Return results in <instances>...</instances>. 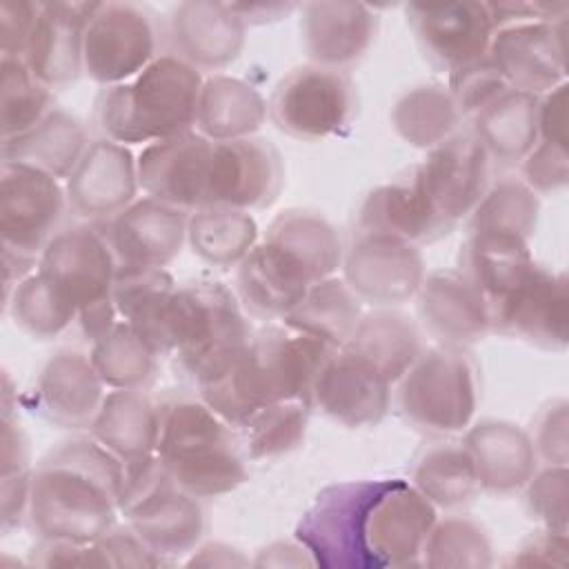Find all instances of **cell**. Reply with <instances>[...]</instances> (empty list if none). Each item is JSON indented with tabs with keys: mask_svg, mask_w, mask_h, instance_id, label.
I'll use <instances>...</instances> for the list:
<instances>
[{
	"mask_svg": "<svg viewBox=\"0 0 569 569\" xmlns=\"http://www.w3.org/2000/svg\"><path fill=\"white\" fill-rule=\"evenodd\" d=\"M107 567H133V569H149L164 565L156 551L133 531L129 522L113 525L107 533L96 540Z\"/></svg>",
	"mask_w": 569,
	"mask_h": 569,
	"instance_id": "cell-54",
	"label": "cell"
},
{
	"mask_svg": "<svg viewBox=\"0 0 569 569\" xmlns=\"http://www.w3.org/2000/svg\"><path fill=\"white\" fill-rule=\"evenodd\" d=\"M89 358L107 389H144L158 365V353L122 320L91 342Z\"/></svg>",
	"mask_w": 569,
	"mask_h": 569,
	"instance_id": "cell-46",
	"label": "cell"
},
{
	"mask_svg": "<svg viewBox=\"0 0 569 569\" xmlns=\"http://www.w3.org/2000/svg\"><path fill=\"white\" fill-rule=\"evenodd\" d=\"M396 385L425 349L418 322L398 307L365 311L353 336L342 347Z\"/></svg>",
	"mask_w": 569,
	"mask_h": 569,
	"instance_id": "cell-35",
	"label": "cell"
},
{
	"mask_svg": "<svg viewBox=\"0 0 569 569\" xmlns=\"http://www.w3.org/2000/svg\"><path fill=\"white\" fill-rule=\"evenodd\" d=\"M253 331L238 296L218 280L180 282L176 358L198 385L229 367Z\"/></svg>",
	"mask_w": 569,
	"mask_h": 569,
	"instance_id": "cell-9",
	"label": "cell"
},
{
	"mask_svg": "<svg viewBox=\"0 0 569 569\" xmlns=\"http://www.w3.org/2000/svg\"><path fill=\"white\" fill-rule=\"evenodd\" d=\"M356 229L358 233L391 236L418 247L453 231L433 216L409 176L371 189L358 209Z\"/></svg>",
	"mask_w": 569,
	"mask_h": 569,
	"instance_id": "cell-33",
	"label": "cell"
},
{
	"mask_svg": "<svg viewBox=\"0 0 569 569\" xmlns=\"http://www.w3.org/2000/svg\"><path fill=\"white\" fill-rule=\"evenodd\" d=\"M258 240L260 229L249 211L204 204L189 213L187 244L209 267H238Z\"/></svg>",
	"mask_w": 569,
	"mask_h": 569,
	"instance_id": "cell-39",
	"label": "cell"
},
{
	"mask_svg": "<svg viewBox=\"0 0 569 569\" xmlns=\"http://www.w3.org/2000/svg\"><path fill=\"white\" fill-rule=\"evenodd\" d=\"M267 236L293 249L318 276L331 278L342 267L345 244L336 227L318 211L284 209L267 227Z\"/></svg>",
	"mask_w": 569,
	"mask_h": 569,
	"instance_id": "cell-44",
	"label": "cell"
},
{
	"mask_svg": "<svg viewBox=\"0 0 569 569\" xmlns=\"http://www.w3.org/2000/svg\"><path fill=\"white\" fill-rule=\"evenodd\" d=\"M422 329L436 345L469 349L491 331V316L480 291L458 269L425 273L416 293Z\"/></svg>",
	"mask_w": 569,
	"mask_h": 569,
	"instance_id": "cell-25",
	"label": "cell"
},
{
	"mask_svg": "<svg viewBox=\"0 0 569 569\" xmlns=\"http://www.w3.org/2000/svg\"><path fill=\"white\" fill-rule=\"evenodd\" d=\"M89 144L91 140L87 127L69 111L56 107L33 129L2 140L0 156L2 160L24 162L51 173L58 180H67Z\"/></svg>",
	"mask_w": 569,
	"mask_h": 569,
	"instance_id": "cell-36",
	"label": "cell"
},
{
	"mask_svg": "<svg viewBox=\"0 0 569 569\" xmlns=\"http://www.w3.org/2000/svg\"><path fill=\"white\" fill-rule=\"evenodd\" d=\"M42 2L2 0L0 2V51L9 58H22L40 16Z\"/></svg>",
	"mask_w": 569,
	"mask_h": 569,
	"instance_id": "cell-55",
	"label": "cell"
},
{
	"mask_svg": "<svg viewBox=\"0 0 569 569\" xmlns=\"http://www.w3.org/2000/svg\"><path fill=\"white\" fill-rule=\"evenodd\" d=\"M93 2H42L22 56L29 71L51 91L73 84L84 73V29Z\"/></svg>",
	"mask_w": 569,
	"mask_h": 569,
	"instance_id": "cell-29",
	"label": "cell"
},
{
	"mask_svg": "<svg viewBox=\"0 0 569 569\" xmlns=\"http://www.w3.org/2000/svg\"><path fill=\"white\" fill-rule=\"evenodd\" d=\"M491 565V538L487 529L469 516L438 518L420 551V567L485 569Z\"/></svg>",
	"mask_w": 569,
	"mask_h": 569,
	"instance_id": "cell-49",
	"label": "cell"
},
{
	"mask_svg": "<svg viewBox=\"0 0 569 569\" xmlns=\"http://www.w3.org/2000/svg\"><path fill=\"white\" fill-rule=\"evenodd\" d=\"M120 513L162 562L189 556L207 531L200 498L169 478L158 453L124 467Z\"/></svg>",
	"mask_w": 569,
	"mask_h": 569,
	"instance_id": "cell-7",
	"label": "cell"
},
{
	"mask_svg": "<svg viewBox=\"0 0 569 569\" xmlns=\"http://www.w3.org/2000/svg\"><path fill=\"white\" fill-rule=\"evenodd\" d=\"M4 307L27 336L51 340L78 322V309L60 291V287L40 269L29 273L4 300Z\"/></svg>",
	"mask_w": 569,
	"mask_h": 569,
	"instance_id": "cell-43",
	"label": "cell"
},
{
	"mask_svg": "<svg viewBox=\"0 0 569 569\" xmlns=\"http://www.w3.org/2000/svg\"><path fill=\"white\" fill-rule=\"evenodd\" d=\"M462 113L445 84H416L398 96L391 107L393 131L416 149H433L451 138Z\"/></svg>",
	"mask_w": 569,
	"mask_h": 569,
	"instance_id": "cell-42",
	"label": "cell"
},
{
	"mask_svg": "<svg viewBox=\"0 0 569 569\" xmlns=\"http://www.w3.org/2000/svg\"><path fill=\"white\" fill-rule=\"evenodd\" d=\"M487 53L509 89L542 96L567 82V18L498 27Z\"/></svg>",
	"mask_w": 569,
	"mask_h": 569,
	"instance_id": "cell-18",
	"label": "cell"
},
{
	"mask_svg": "<svg viewBox=\"0 0 569 569\" xmlns=\"http://www.w3.org/2000/svg\"><path fill=\"white\" fill-rule=\"evenodd\" d=\"M438 520V509L409 482L396 478L376 500L367 525V545L382 567H420V551Z\"/></svg>",
	"mask_w": 569,
	"mask_h": 569,
	"instance_id": "cell-24",
	"label": "cell"
},
{
	"mask_svg": "<svg viewBox=\"0 0 569 569\" xmlns=\"http://www.w3.org/2000/svg\"><path fill=\"white\" fill-rule=\"evenodd\" d=\"M162 27L147 7L93 2L84 29V76L102 89L122 84L162 53Z\"/></svg>",
	"mask_w": 569,
	"mask_h": 569,
	"instance_id": "cell-11",
	"label": "cell"
},
{
	"mask_svg": "<svg viewBox=\"0 0 569 569\" xmlns=\"http://www.w3.org/2000/svg\"><path fill=\"white\" fill-rule=\"evenodd\" d=\"M113 305L118 318L158 356L176 353L180 282L167 269H118Z\"/></svg>",
	"mask_w": 569,
	"mask_h": 569,
	"instance_id": "cell-27",
	"label": "cell"
},
{
	"mask_svg": "<svg viewBox=\"0 0 569 569\" xmlns=\"http://www.w3.org/2000/svg\"><path fill=\"white\" fill-rule=\"evenodd\" d=\"M567 467L547 465L542 469H536V473L522 487L529 516L538 520L545 529L567 531Z\"/></svg>",
	"mask_w": 569,
	"mask_h": 569,
	"instance_id": "cell-51",
	"label": "cell"
},
{
	"mask_svg": "<svg viewBox=\"0 0 569 569\" xmlns=\"http://www.w3.org/2000/svg\"><path fill=\"white\" fill-rule=\"evenodd\" d=\"M267 120V100L249 82L213 73L204 78L196 131L209 138L211 142L251 138L260 131Z\"/></svg>",
	"mask_w": 569,
	"mask_h": 569,
	"instance_id": "cell-37",
	"label": "cell"
},
{
	"mask_svg": "<svg viewBox=\"0 0 569 569\" xmlns=\"http://www.w3.org/2000/svg\"><path fill=\"white\" fill-rule=\"evenodd\" d=\"M396 478L342 480L318 491L293 538L320 569H376L367 545L369 513Z\"/></svg>",
	"mask_w": 569,
	"mask_h": 569,
	"instance_id": "cell-8",
	"label": "cell"
},
{
	"mask_svg": "<svg viewBox=\"0 0 569 569\" xmlns=\"http://www.w3.org/2000/svg\"><path fill=\"white\" fill-rule=\"evenodd\" d=\"M342 280L362 305L400 307L416 298L427 273L418 244L378 236L356 233L345 247Z\"/></svg>",
	"mask_w": 569,
	"mask_h": 569,
	"instance_id": "cell-14",
	"label": "cell"
},
{
	"mask_svg": "<svg viewBox=\"0 0 569 569\" xmlns=\"http://www.w3.org/2000/svg\"><path fill=\"white\" fill-rule=\"evenodd\" d=\"M462 442L473 460L480 491L491 496L522 491L538 469L529 431L509 420H478L465 429Z\"/></svg>",
	"mask_w": 569,
	"mask_h": 569,
	"instance_id": "cell-31",
	"label": "cell"
},
{
	"mask_svg": "<svg viewBox=\"0 0 569 569\" xmlns=\"http://www.w3.org/2000/svg\"><path fill=\"white\" fill-rule=\"evenodd\" d=\"M69 211L58 178L24 162L2 160L0 167V236L2 249L40 260L62 229Z\"/></svg>",
	"mask_w": 569,
	"mask_h": 569,
	"instance_id": "cell-12",
	"label": "cell"
},
{
	"mask_svg": "<svg viewBox=\"0 0 569 569\" xmlns=\"http://www.w3.org/2000/svg\"><path fill=\"white\" fill-rule=\"evenodd\" d=\"M158 409L156 453L182 491L200 500L220 498L247 480V458L236 429L200 396H176Z\"/></svg>",
	"mask_w": 569,
	"mask_h": 569,
	"instance_id": "cell-4",
	"label": "cell"
},
{
	"mask_svg": "<svg viewBox=\"0 0 569 569\" xmlns=\"http://www.w3.org/2000/svg\"><path fill=\"white\" fill-rule=\"evenodd\" d=\"M336 351L313 336L271 325L256 331L229 367L198 382V396L233 429L264 405L296 400L311 407L318 376Z\"/></svg>",
	"mask_w": 569,
	"mask_h": 569,
	"instance_id": "cell-2",
	"label": "cell"
},
{
	"mask_svg": "<svg viewBox=\"0 0 569 569\" xmlns=\"http://www.w3.org/2000/svg\"><path fill=\"white\" fill-rule=\"evenodd\" d=\"M362 302L338 276L325 278L309 287L302 300L280 318L293 331L313 336L333 349H342L353 336L360 318Z\"/></svg>",
	"mask_w": 569,
	"mask_h": 569,
	"instance_id": "cell-40",
	"label": "cell"
},
{
	"mask_svg": "<svg viewBox=\"0 0 569 569\" xmlns=\"http://www.w3.org/2000/svg\"><path fill=\"white\" fill-rule=\"evenodd\" d=\"M396 385L400 416L422 433L451 436L473 422L480 369L469 349L425 347Z\"/></svg>",
	"mask_w": 569,
	"mask_h": 569,
	"instance_id": "cell-5",
	"label": "cell"
},
{
	"mask_svg": "<svg viewBox=\"0 0 569 569\" xmlns=\"http://www.w3.org/2000/svg\"><path fill=\"white\" fill-rule=\"evenodd\" d=\"M31 473L33 469L0 476V502H2V533L27 522L31 500Z\"/></svg>",
	"mask_w": 569,
	"mask_h": 569,
	"instance_id": "cell-60",
	"label": "cell"
},
{
	"mask_svg": "<svg viewBox=\"0 0 569 569\" xmlns=\"http://www.w3.org/2000/svg\"><path fill=\"white\" fill-rule=\"evenodd\" d=\"M358 113V91L347 71L320 64L291 69L267 102V118L289 138L318 142L342 136Z\"/></svg>",
	"mask_w": 569,
	"mask_h": 569,
	"instance_id": "cell-10",
	"label": "cell"
},
{
	"mask_svg": "<svg viewBox=\"0 0 569 569\" xmlns=\"http://www.w3.org/2000/svg\"><path fill=\"white\" fill-rule=\"evenodd\" d=\"M211 149L213 142L196 129L142 147L136 158L140 189L187 213L204 207Z\"/></svg>",
	"mask_w": 569,
	"mask_h": 569,
	"instance_id": "cell-23",
	"label": "cell"
},
{
	"mask_svg": "<svg viewBox=\"0 0 569 569\" xmlns=\"http://www.w3.org/2000/svg\"><path fill=\"white\" fill-rule=\"evenodd\" d=\"M533 264L529 240L507 233L469 231L458 253V271L491 309L505 300Z\"/></svg>",
	"mask_w": 569,
	"mask_h": 569,
	"instance_id": "cell-34",
	"label": "cell"
},
{
	"mask_svg": "<svg viewBox=\"0 0 569 569\" xmlns=\"http://www.w3.org/2000/svg\"><path fill=\"white\" fill-rule=\"evenodd\" d=\"M169 53L193 69L218 71L236 62L247 42V24L231 2H178L162 27Z\"/></svg>",
	"mask_w": 569,
	"mask_h": 569,
	"instance_id": "cell-20",
	"label": "cell"
},
{
	"mask_svg": "<svg viewBox=\"0 0 569 569\" xmlns=\"http://www.w3.org/2000/svg\"><path fill=\"white\" fill-rule=\"evenodd\" d=\"M311 407L307 402H273L249 413L236 436L244 458L273 460L298 449L305 440Z\"/></svg>",
	"mask_w": 569,
	"mask_h": 569,
	"instance_id": "cell-45",
	"label": "cell"
},
{
	"mask_svg": "<svg viewBox=\"0 0 569 569\" xmlns=\"http://www.w3.org/2000/svg\"><path fill=\"white\" fill-rule=\"evenodd\" d=\"M233 11L240 16V20L251 27V24H267V22H278L291 11L300 9L293 2H249V4H231Z\"/></svg>",
	"mask_w": 569,
	"mask_h": 569,
	"instance_id": "cell-64",
	"label": "cell"
},
{
	"mask_svg": "<svg viewBox=\"0 0 569 569\" xmlns=\"http://www.w3.org/2000/svg\"><path fill=\"white\" fill-rule=\"evenodd\" d=\"M138 160L129 147L96 138L64 180L69 211L84 222H107L138 198Z\"/></svg>",
	"mask_w": 569,
	"mask_h": 569,
	"instance_id": "cell-22",
	"label": "cell"
},
{
	"mask_svg": "<svg viewBox=\"0 0 569 569\" xmlns=\"http://www.w3.org/2000/svg\"><path fill=\"white\" fill-rule=\"evenodd\" d=\"M189 213L149 196L100 222L118 269H164L187 244Z\"/></svg>",
	"mask_w": 569,
	"mask_h": 569,
	"instance_id": "cell-21",
	"label": "cell"
},
{
	"mask_svg": "<svg viewBox=\"0 0 569 569\" xmlns=\"http://www.w3.org/2000/svg\"><path fill=\"white\" fill-rule=\"evenodd\" d=\"M124 465L98 440L71 438L31 473L27 525L42 540L91 545L116 525Z\"/></svg>",
	"mask_w": 569,
	"mask_h": 569,
	"instance_id": "cell-1",
	"label": "cell"
},
{
	"mask_svg": "<svg viewBox=\"0 0 569 569\" xmlns=\"http://www.w3.org/2000/svg\"><path fill=\"white\" fill-rule=\"evenodd\" d=\"M538 460L545 465L567 467L569 460V402L565 398L551 400L533 420L529 431Z\"/></svg>",
	"mask_w": 569,
	"mask_h": 569,
	"instance_id": "cell-53",
	"label": "cell"
},
{
	"mask_svg": "<svg viewBox=\"0 0 569 569\" xmlns=\"http://www.w3.org/2000/svg\"><path fill=\"white\" fill-rule=\"evenodd\" d=\"M316 282L313 269L267 233L236 267V296L247 313L262 320L287 316Z\"/></svg>",
	"mask_w": 569,
	"mask_h": 569,
	"instance_id": "cell-19",
	"label": "cell"
},
{
	"mask_svg": "<svg viewBox=\"0 0 569 569\" xmlns=\"http://www.w3.org/2000/svg\"><path fill=\"white\" fill-rule=\"evenodd\" d=\"M569 551L567 531L545 529L533 531L511 556V567H565Z\"/></svg>",
	"mask_w": 569,
	"mask_h": 569,
	"instance_id": "cell-56",
	"label": "cell"
},
{
	"mask_svg": "<svg viewBox=\"0 0 569 569\" xmlns=\"http://www.w3.org/2000/svg\"><path fill=\"white\" fill-rule=\"evenodd\" d=\"M38 269L73 302L89 342L118 322L113 305L118 260L100 222L62 227L42 251Z\"/></svg>",
	"mask_w": 569,
	"mask_h": 569,
	"instance_id": "cell-6",
	"label": "cell"
},
{
	"mask_svg": "<svg viewBox=\"0 0 569 569\" xmlns=\"http://www.w3.org/2000/svg\"><path fill=\"white\" fill-rule=\"evenodd\" d=\"M536 127H538V140L567 147V140H569L567 82H562L556 89L538 96Z\"/></svg>",
	"mask_w": 569,
	"mask_h": 569,
	"instance_id": "cell-59",
	"label": "cell"
},
{
	"mask_svg": "<svg viewBox=\"0 0 569 569\" xmlns=\"http://www.w3.org/2000/svg\"><path fill=\"white\" fill-rule=\"evenodd\" d=\"M300 13L305 51L320 67L347 71L378 33V16L362 2H307Z\"/></svg>",
	"mask_w": 569,
	"mask_h": 569,
	"instance_id": "cell-30",
	"label": "cell"
},
{
	"mask_svg": "<svg viewBox=\"0 0 569 569\" xmlns=\"http://www.w3.org/2000/svg\"><path fill=\"white\" fill-rule=\"evenodd\" d=\"M409 482L438 511L465 507L480 491L473 460L462 440H442L427 447L418 456Z\"/></svg>",
	"mask_w": 569,
	"mask_h": 569,
	"instance_id": "cell-41",
	"label": "cell"
},
{
	"mask_svg": "<svg viewBox=\"0 0 569 569\" xmlns=\"http://www.w3.org/2000/svg\"><path fill=\"white\" fill-rule=\"evenodd\" d=\"M391 382L347 349H338L322 367L311 407L349 429L378 425L391 407Z\"/></svg>",
	"mask_w": 569,
	"mask_h": 569,
	"instance_id": "cell-28",
	"label": "cell"
},
{
	"mask_svg": "<svg viewBox=\"0 0 569 569\" xmlns=\"http://www.w3.org/2000/svg\"><path fill=\"white\" fill-rule=\"evenodd\" d=\"M491 331L560 351L569 342V287L562 271L538 262L513 291L491 309Z\"/></svg>",
	"mask_w": 569,
	"mask_h": 569,
	"instance_id": "cell-16",
	"label": "cell"
},
{
	"mask_svg": "<svg viewBox=\"0 0 569 569\" xmlns=\"http://www.w3.org/2000/svg\"><path fill=\"white\" fill-rule=\"evenodd\" d=\"M284 182L280 151L267 138L213 142L204 204L240 211L264 209L276 202Z\"/></svg>",
	"mask_w": 569,
	"mask_h": 569,
	"instance_id": "cell-15",
	"label": "cell"
},
{
	"mask_svg": "<svg viewBox=\"0 0 569 569\" xmlns=\"http://www.w3.org/2000/svg\"><path fill=\"white\" fill-rule=\"evenodd\" d=\"M160 409L142 389H111L89 427L93 440L124 467L156 453Z\"/></svg>",
	"mask_w": 569,
	"mask_h": 569,
	"instance_id": "cell-32",
	"label": "cell"
},
{
	"mask_svg": "<svg viewBox=\"0 0 569 569\" xmlns=\"http://www.w3.org/2000/svg\"><path fill=\"white\" fill-rule=\"evenodd\" d=\"M493 27L516 24V22H556L565 20L569 13V4L562 0H505V2H487Z\"/></svg>",
	"mask_w": 569,
	"mask_h": 569,
	"instance_id": "cell-58",
	"label": "cell"
},
{
	"mask_svg": "<svg viewBox=\"0 0 569 569\" xmlns=\"http://www.w3.org/2000/svg\"><path fill=\"white\" fill-rule=\"evenodd\" d=\"M407 22L422 56L442 71L469 64L489 51L496 31L487 2H409Z\"/></svg>",
	"mask_w": 569,
	"mask_h": 569,
	"instance_id": "cell-17",
	"label": "cell"
},
{
	"mask_svg": "<svg viewBox=\"0 0 569 569\" xmlns=\"http://www.w3.org/2000/svg\"><path fill=\"white\" fill-rule=\"evenodd\" d=\"M253 567H313L309 551L293 540H276L258 551L251 560Z\"/></svg>",
	"mask_w": 569,
	"mask_h": 569,
	"instance_id": "cell-62",
	"label": "cell"
},
{
	"mask_svg": "<svg viewBox=\"0 0 569 569\" xmlns=\"http://www.w3.org/2000/svg\"><path fill=\"white\" fill-rule=\"evenodd\" d=\"M0 476L31 469L29 465V440L27 433L13 416V407H2V431H0Z\"/></svg>",
	"mask_w": 569,
	"mask_h": 569,
	"instance_id": "cell-61",
	"label": "cell"
},
{
	"mask_svg": "<svg viewBox=\"0 0 569 569\" xmlns=\"http://www.w3.org/2000/svg\"><path fill=\"white\" fill-rule=\"evenodd\" d=\"M100 380L89 353L78 349H58L40 369L33 387V411L49 425L80 431L89 429L102 400Z\"/></svg>",
	"mask_w": 569,
	"mask_h": 569,
	"instance_id": "cell-26",
	"label": "cell"
},
{
	"mask_svg": "<svg viewBox=\"0 0 569 569\" xmlns=\"http://www.w3.org/2000/svg\"><path fill=\"white\" fill-rule=\"evenodd\" d=\"M536 109L538 96L507 89L471 118V133L489 160H498L500 164L522 162L538 142Z\"/></svg>",
	"mask_w": 569,
	"mask_h": 569,
	"instance_id": "cell-38",
	"label": "cell"
},
{
	"mask_svg": "<svg viewBox=\"0 0 569 569\" xmlns=\"http://www.w3.org/2000/svg\"><path fill=\"white\" fill-rule=\"evenodd\" d=\"M204 78L198 69L164 51L136 78L104 87L96 100L100 138L118 144H151L196 129Z\"/></svg>",
	"mask_w": 569,
	"mask_h": 569,
	"instance_id": "cell-3",
	"label": "cell"
},
{
	"mask_svg": "<svg viewBox=\"0 0 569 569\" xmlns=\"http://www.w3.org/2000/svg\"><path fill=\"white\" fill-rule=\"evenodd\" d=\"M184 565L189 567H247L251 565V560L236 547L227 545V542H200L189 558L184 560Z\"/></svg>",
	"mask_w": 569,
	"mask_h": 569,
	"instance_id": "cell-63",
	"label": "cell"
},
{
	"mask_svg": "<svg viewBox=\"0 0 569 569\" xmlns=\"http://www.w3.org/2000/svg\"><path fill=\"white\" fill-rule=\"evenodd\" d=\"M520 180L538 196L562 191L569 182L567 147L538 140L520 162Z\"/></svg>",
	"mask_w": 569,
	"mask_h": 569,
	"instance_id": "cell-52",
	"label": "cell"
},
{
	"mask_svg": "<svg viewBox=\"0 0 569 569\" xmlns=\"http://www.w3.org/2000/svg\"><path fill=\"white\" fill-rule=\"evenodd\" d=\"M56 109V98L22 58H0V124L2 140L22 136Z\"/></svg>",
	"mask_w": 569,
	"mask_h": 569,
	"instance_id": "cell-48",
	"label": "cell"
},
{
	"mask_svg": "<svg viewBox=\"0 0 569 569\" xmlns=\"http://www.w3.org/2000/svg\"><path fill=\"white\" fill-rule=\"evenodd\" d=\"M29 562L36 567H107L96 542L78 545L69 540H42L38 538L31 549Z\"/></svg>",
	"mask_w": 569,
	"mask_h": 569,
	"instance_id": "cell-57",
	"label": "cell"
},
{
	"mask_svg": "<svg viewBox=\"0 0 569 569\" xmlns=\"http://www.w3.org/2000/svg\"><path fill=\"white\" fill-rule=\"evenodd\" d=\"M540 213V196L520 178L505 176L491 182L469 213V231L507 233L529 240L536 231Z\"/></svg>",
	"mask_w": 569,
	"mask_h": 569,
	"instance_id": "cell-47",
	"label": "cell"
},
{
	"mask_svg": "<svg viewBox=\"0 0 569 569\" xmlns=\"http://www.w3.org/2000/svg\"><path fill=\"white\" fill-rule=\"evenodd\" d=\"M409 178L433 216L453 229L469 218L489 187V156L471 131H456L429 149Z\"/></svg>",
	"mask_w": 569,
	"mask_h": 569,
	"instance_id": "cell-13",
	"label": "cell"
},
{
	"mask_svg": "<svg viewBox=\"0 0 569 569\" xmlns=\"http://www.w3.org/2000/svg\"><path fill=\"white\" fill-rule=\"evenodd\" d=\"M445 87L449 89L462 118H473L480 109L509 89L500 71L493 67L489 53L449 71V82Z\"/></svg>",
	"mask_w": 569,
	"mask_h": 569,
	"instance_id": "cell-50",
	"label": "cell"
}]
</instances>
